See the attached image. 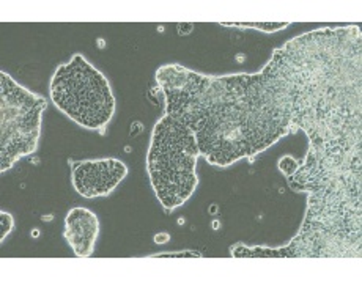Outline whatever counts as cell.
I'll use <instances>...</instances> for the list:
<instances>
[{
    "mask_svg": "<svg viewBox=\"0 0 362 283\" xmlns=\"http://www.w3.org/2000/svg\"><path fill=\"white\" fill-rule=\"evenodd\" d=\"M156 80L165 95V115L192 129L200 155L213 165L227 167L298 131L276 54L259 74L211 78L167 65Z\"/></svg>",
    "mask_w": 362,
    "mask_h": 283,
    "instance_id": "obj_1",
    "label": "cell"
},
{
    "mask_svg": "<svg viewBox=\"0 0 362 283\" xmlns=\"http://www.w3.org/2000/svg\"><path fill=\"white\" fill-rule=\"evenodd\" d=\"M199 143L192 129L170 115L153 129L147 155L151 188L165 210H175L197 188Z\"/></svg>",
    "mask_w": 362,
    "mask_h": 283,
    "instance_id": "obj_2",
    "label": "cell"
},
{
    "mask_svg": "<svg viewBox=\"0 0 362 283\" xmlns=\"http://www.w3.org/2000/svg\"><path fill=\"white\" fill-rule=\"evenodd\" d=\"M51 100L68 119L92 131L106 128L115 112V98L107 79L81 54L59 66L52 76Z\"/></svg>",
    "mask_w": 362,
    "mask_h": 283,
    "instance_id": "obj_3",
    "label": "cell"
},
{
    "mask_svg": "<svg viewBox=\"0 0 362 283\" xmlns=\"http://www.w3.org/2000/svg\"><path fill=\"white\" fill-rule=\"evenodd\" d=\"M46 100L35 95L8 74L0 73V170L5 174L18 159L33 155L41 134Z\"/></svg>",
    "mask_w": 362,
    "mask_h": 283,
    "instance_id": "obj_4",
    "label": "cell"
},
{
    "mask_svg": "<svg viewBox=\"0 0 362 283\" xmlns=\"http://www.w3.org/2000/svg\"><path fill=\"white\" fill-rule=\"evenodd\" d=\"M128 175V167L118 159L83 161L73 167V186L86 198L106 197Z\"/></svg>",
    "mask_w": 362,
    "mask_h": 283,
    "instance_id": "obj_5",
    "label": "cell"
},
{
    "mask_svg": "<svg viewBox=\"0 0 362 283\" xmlns=\"http://www.w3.org/2000/svg\"><path fill=\"white\" fill-rule=\"evenodd\" d=\"M100 220L87 208H73L65 217V239L76 257L87 258L95 251Z\"/></svg>",
    "mask_w": 362,
    "mask_h": 283,
    "instance_id": "obj_6",
    "label": "cell"
},
{
    "mask_svg": "<svg viewBox=\"0 0 362 283\" xmlns=\"http://www.w3.org/2000/svg\"><path fill=\"white\" fill-rule=\"evenodd\" d=\"M299 167H301V165H299V162L296 159H293V157H291V156H285V157H282V159L279 161L281 171H282L284 175H287L288 178L293 176Z\"/></svg>",
    "mask_w": 362,
    "mask_h": 283,
    "instance_id": "obj_7",
    "label": "cell"
},
{
    "mask_svg": "<svg viewBox=\"0 0 362 283\" xmlns=\"http://www.w3.org/2000/svg\"><path fill=\"white\" fill-rule=\"evenodd\" d=\"M11 229H13V217L8 212L2 211L0 212V230H2V233H0V239L4 241L5 236H8Z\"/></svg>",
    "mask_w": 362,
    "mask_h": 283,
    "instance_id": "obj_8",
    "label": "cell"
},
{
    "mask_svg": "<svg viewBox=\"0 0 362 283\" xmlns=\"http://www.w3.org/2000/svg\"><path fill=\"white\" fill-rule=\"evenodd\" d=\"M155 239H156V243H161V241L169 239V236H167V234H161V236H156Z\"/></svg>",
    "mask_w": 362,
    "mask_h": 283,
    "instance_id": "obj_9",
    "label": "cell"
}]
</instances>
